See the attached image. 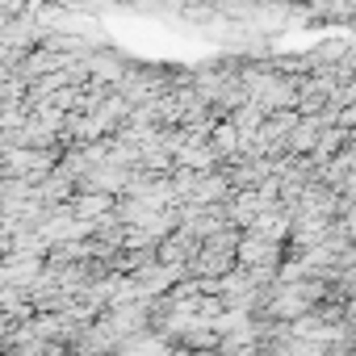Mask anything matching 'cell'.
<instances>
[{
  "label": "cell",
  "instance_id": "6da1fadb",
  "mask_svg": "<svg viewBox=\"0 0 356 356\" xmlns=\"http://www.w3.org/2000/svg\"><path fill=\"white\" fill-rule=\"evenodd\" d=\"M210 256H218V239H214V243H210ZM218 264H222V268H227V264H231V260H202V268H218Z\"/></svg>",
  "mask_w": 356,
  "mask_h": 356
}]
</instances>
